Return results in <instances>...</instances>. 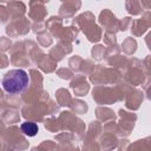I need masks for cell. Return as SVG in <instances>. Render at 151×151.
Returning a JSON list of instances; mask_svg holds the SVG:
<instances>
[{"label":"cell","mask_w":151,"mask_h":151,"mask_svg":"<svg viewBox=\"0 0 151 151\" xmlns=\"http://www.w3.org/2000/svg\"><path fill=\"white\" fill-rule=\"evenodd\" d=\"M1 84L6 92L11 94H17V93H21L27 88L29 84V78L26 71L21 68H14L5 73Z\"/></svg>","instance_id":"cell-1"},{"label":"cell","mask_w":151,"mask_h":151,"mask_svg":"<svg viewBox=\"0 0 151 151\" xmlns=\"http://www.w3.org/2000/svg\"><path fill=\"white\" fill-rule=\"evenodd\" d=\"M21 131L28 136V137H33L37 134L38 132V125L33 122H25L21 124Z\"/></svg>","instance_id":"cell-2"}]
</instances>
